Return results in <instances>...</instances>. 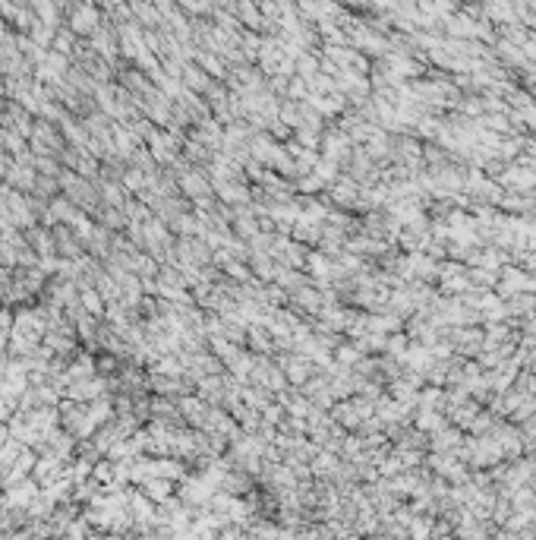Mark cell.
I'll list each match as a JSON object with an SVG mask.
<instances>
[{
  "instance_id": "6da1fadb",
  "label": "cell",
  "mask_w": 536,
  "mask_h": 540,
  "mask_svg": "<svg viewBox=\"0 0 536 540\" xmlns=\"http://www.w3.org/2000/svg\"><path fill=\"white\" fill-rule=\"evenodd\" d=\"M70 28L76 35H92L98 28V10L95 6H73L70 10Z\"/></svg>"
}]
</instances>
